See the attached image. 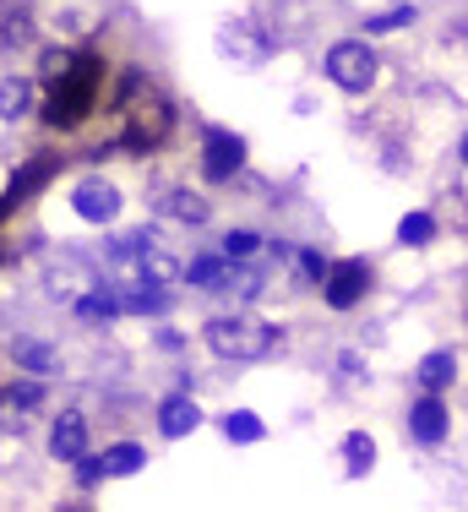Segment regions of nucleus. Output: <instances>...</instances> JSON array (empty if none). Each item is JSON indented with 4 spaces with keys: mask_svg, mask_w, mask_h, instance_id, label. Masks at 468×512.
I'll return each instance as SVG.
<instances>
[{
    "mask_svg": "<svg viewBox=\"0 0 468 512\" xmlns=\"http://www.w3.org/2000/svg\"><path fill=\"white\" fill-rule=\"evenodd\" d=\"M294 267H300V284H322L332 262H327V256L316 251V246H300V251H294Z\"/></svg>",
    "mask_w": 468,
    "mask_h": 512,
    "instance_id": "27",
    "label": "nucleus"
},
{
    "mask_svg": "<svg viewBox=\"0 0 468 512\" xmlns=\"http://www.w3.org/2000/svg\"><path fill=\"white\" fill-rule=\"evenodd\" d=\"M0 404H6V414H28L44 404V387L39 382H11L6 393H0Z\"/></svg>",
    "mask_w": 468,
    "mask_h": 512,
    "instance_id": "23",
    "label": "nucleus"
},
{
    "mask_svg": "<svg viewBox=\"0 0 468 512\" xmlns=\"http://www.w3.org/2000/svg\"><path fill=\"white\" fill-rule=\"evenodd\" d=\"M371 469H376V442L365 431H349L343 436V474L360 480V474H371Z\"/></svg>",
    "mask_w": 468,
    "mask_h": 512,
    "instance_id": "19",
    "label": "nucleus"
},
{
    "mask_svg": "<svg viewBox=\"0 0 468 512\" xmlns=\"http://www.w3.org/2000/svg\"><path fill=\"white\" fill-rule=\"evenodd\" d=\"M147 463V447L137 442H115L104 447V453H82L77 458V480L82 485H98V480H126V474H137Z\"/></svg>",
    "mask_w": 468,
    "mask_h": 512,
    "instance_id": "6",
    "label": "nucleus"
},
{
    "mask_svg": "<svg viewBox=\"0 0 468 512\" xmlns=\"http://www.w3.org/2000/svg\"><path fill=\"white\" fill-rule=\"evenodd\" d=\"M196 425H202V409H196V398H191V393H169L164 404H158V431H164L169 442L191 436Z\"/></svg>",
    "mask_w": 468,
    "mask_h": 512,
    "instance_id": "12",
    "label": "nucleus"
},
{
    "mask_svg": "<svg viewBox=\"0 0 468 512\" xmlns=\"http://www.w3.org/2000/svg\"><path fill=\"white\" fill-rule=\"evenodd\" d=\"M365 289H371V262H360V256L332 262L327 278H322V300H327L332 311H354L365 300Z\"/></svg>",
    "mask_w": 468,
    "mask_h": 512,
    "instance_id": "7",
    "label": "nucleus"
},
{
    "mask_svg": "<svg viewBox=\"0 0 468 512\" xmlns=\"http://www.w3.org/2000/svg\"><path fill=\"white\" fill-rule=\"evenodd\" d=\"M224 436L234 447H251V442H262V436H267V425L256 420L251 409H234V414H224Z\"/></svg>",
    "mask_w": 468,
    "mask_h": 512,
    "instance_id": "21",
    "label": "nucleus"
},
{
    "mask_svg": "<svg viewBox=\"0 0 468 512\" xmlns=\"http://www.w3.org/2000/svg\"><path fill=\"white\" fill-rule=\"evenodd\" d=\"M169 137H175V104H169V93L158 88V82H147V71L126 66V77H120V88H115V109H109L104 153L147 158V153L164 148Z\"/></svg>",
    "mask_w": 468,
    "mask_h": 512,
    "instance_id": "1",
    "label": "nucleus"
},
{
    "mask_svg": "<svg viewBox=\"0 0 468 512\" xmlns=\"http://www.w3.org/2000/svg\"><path fill=\"white\" fill-rule=\"evenodd\" d=\"M458 164L468 169V131H463V142H458Z\"/></svg>",
    "mask_w": 468,
    "mask_h": 512,
    "instance_id": "31",
    "label": "nucleus"
},
{
    "mask_svg": "<svg viewBox=\"0 0 468 512\" xmlns=\"http://www.w3.org/2000/svg\"><path fill=\"white\" fill-rule=\"evenodd\" d=\"M447 431H452V414L447 404H441V393H425V398H414L409 404V436L420 447H441L447 442Z\"/></svg>",
    "mask_w": 468,
    "mask_h": 512,
    "instance_id": "9",
    "label": "nucleus"
},
{
    "mask_svg": "<svg viewBox=\"0 0 468 512\" xmlns=\"http://www.w3.org/2000/svg\"><path fill=\"white\" fill-rule=\"evenodd\" d=\"M33 104H39V82L33 77H6L0 82V120H28L33 115Z\"/></svg>",
    "mask_w": 468,
    "mask_h": 512,
    "instance_id": "14",
    "label": "nucleus"
},
{
    "mask_svg": "<svg viewBox=\"0 0 468 512\" xmlns=\"http://www.w3.org/2000/svg\"><path fill=\"white\" fill-rule=\"evenodd\" d=\"M414 382H420L425 393H447V387L458 382V355H452V349H430V355L414 365Z\"/></svg>",
    "mask_w": 468,
    "mask_h": 512,
    "instance_id": "15",
    "label": "nucleus"
},
{
    "mask_svg": "<svg viewBox=\"0 0 468 512\" xmlns=\"http://www.w3.org/2000/svg\"><path fill=\"white\" fill-rule=\"evenodd\" d=\"M49 453H55L60 463H77L82 453H88V414L66 409L55 425H49Z\"/></svg>",
    "mask_w": 468,
    "mask_h": 512,
    "instance_id": "10",
    "label": "nucleus"
},
{
    "mask_svg": "<svg viewBox=\"0 0 468 512\" xmlns=\"http://www.w3.org/2000/svg\"><path fill=\"white\" fill-rule=\"evenodd\" d=\"M147 246H153V229H131V235H115V240H109V262H115V267H137Z\"/></svg>",
    "mask_w": 468,
    "mask_h": 512,
    "instance_id": "20",
    "label": "nucleus"
},
{
    "mask_svg": "<svg viewBox=\"0 0 468 512\" xmlns=\"http://www.w3.org/2000/svg\"><path fill=\"white\" fill-rule=\"evenodd\" d=\"M55 175H60V158H55V153H33L28 164H22L17 175H11V186H6V191H11V197H17V202H28L33 191H44V186H49V180H55Z\"/></svg>",
    "mask_w": 468,
    "mask_h": 512,
    "instance_id": "13",
    "label": "nucleus"
},
{
    "mask_svg": "<svg viewBox=\"0 0 468 512\" xmlns=\"http://www.w3.org/2000/svg\"><path fill=\"white\" fill-rule=\"evenodd\" d=\"M17 365H28V371L39 376V371H49V365H55V349L39 344V338H17Z\"/></svg>",
    "mask_w": 468,
    "mask_h": 512,
    "instance_id": "26",
    "label": "nucleus"
},
{
    "mask_svg": "<svg viewBox=\"0 0 468 512\" xmlns=\"http://www.w3.org/2000/svg\"><path fill=\"white\" fill-rule=\"evenodd\" d=\"M224 273H229V256H196V262H186V278L202 284V289H218Z\"/></svg>",
    "mask_w": 468,
    "mask_h": 512,
    "instance_id": "22",
    "label": "nucleus"
},
{
    "mask_svg": "<svg viewBox=\"0 0 468 512\" xmlns=\"http://www.w3.org/2000/svg\"><path fill=\"white\" fill-rule=\"evenodd\" d=\"M256 251H262V235H256V229H229V235H224V256H229V262H251Z\"/></svg>",
    "mask_w": 468,
    "mask_h": 512,
    "instance_id": "25",
    "label": "nucleus"
},
{
    "mask_svg": "<svg viewBox=\"0 0 468 512\" xmlns=\"http://www.w3.org/2000/svg\"><path fill=\"white\" fill-rule=\"evenodd\" d=\"M158 213L175 218V224H207V218H213V202L191 186H169L164 197H158Z\"/></svg>",
    "mask_w": 468,
    "mask_h": 512,
    "instance_id": "11",
    "label": "nucleus"
},
{
    "mask_svg": "<svg viewBox=\"0 0 468 512\" xmlns=\"http://www.w3.org/2000/svg\"><path fill=\"white\" fill-rule=\"evenodd\" d=\"M398 240H403V246H430V240H436V218H430V213H409L398 224Z\"/></svg>",
    "mask_w": 468,
    "mask_h": 512,
    "instance_id": "24",
    "label": "nucleus"
},
{
    "mask_svg": "<svg viewBox=\"0 0 468 512\" xmlns=\"http://www.w3.org/2000/svg\"><path fill=\"white\" fill-rule=\"evenodd\" d=\"M71 306H77L82 322H115V316H120V295H115V289H104V284H88V295H77Z\"/></svg>",
    "mask_w": 468,
    "mask_h": 512,
    "instance_id": "17",
    "label": "nucleus"
},
{
    "mask_svg": "<svg viewBox=\"0 0 468 512\" xmlns=\"http://www.w3.org/2000/svg\"><path fill=\"white\" fill-rule=\"evenodd\" d=\"M71 207H77L82 224H115L120 218V186H109L104 175H88L71 191Z\"/></svg>",
    "mask_w": 468,
    "mask_h": 512,
    "instance_id": "8",
    "label": "nucleus"
},
{
    "mask_svg": "<svg viewBox=\"0 0 468 512\" xmlns=\"http://www.w3.org/2000/svg\"><path fill=\"white\" fill-rule=\"evenodd\" d=\"M207 349H213L218 360H267L278 349V327L262 322V316L251 311H234V316H213V322L202 327Z\"/></svg>",
    "mask_w": 468,
    "mask_h": 512,
    "instance_id": "3",
    "label": "nucleus"
},
{
    "mask_svg": "<svg viewBox=\"0 0 468 512\" xmlns=\"http://www.w3.org/2000/svg\"><path fill=\"white\" fill-rule=\"evenodd\" d=\"M322 71H327L332 88H343V93H371L381 60H376V50L365 39H343V44H332V50H327Z\"/></svg>",
    "mask_w": 468,
    "mask_h": 512,
    "instance_id": "4",
    "label": "nucleus"
},
{
    "mask_svg": "<svg viewBox=\"0 0 468 512\" xmlns=\"http://www.w3.org/2000/svg\"><path fill=\"white\" fill-rule=\"evenodd\" d=\"M109 77H115V71H109L104 55H98V50H77V55L66 60V71H60V77L44 82V104H39L44 126L60 131V137L82 131L98 115V104H104Z\"/></svg>",
    "mask_w": 468,
    "mask_h": 512,
    "instance_id": "2",
    "label": "nucleus"
},
{
    "mask_svg": "<svg viewBox=\"0 0 468 512\" xmlns=\"http://www.w3.org/2000/svg\"><path fill=\"white\" fill-rule=\"evenodd\" d=\"M245 169V137H234L224 126H207L202 131V180H213V186H224Z\"/></svg>",
    "mask_w": 468,
    "mask_h": 512,
    "instance_id": "5",
    "label": "nucleus"
},
{
    "mask_svg": "<svg viewBox=\"0 0 468 512\" xmlns=\"http://www.w3.org/2000/svg\"><path fill=\"white\" fill-rule=\"evenodd\" d=\"M414 22V6H392V11H381V17L365 22V33H398V28H409Z\"/></svg>",
    "mask_w": 468,
    "mask_h": 512,
    "instance_id": "30",
    "label": "nucleus"
},
{
    "mask_svg": "<svg viewBox=\"0 0 468 512\" xmlns=\"http://www.w3.org/2000/svg\"><path fill=\"white\" fill-rule=\"evenodd\" d=\"M0 44H6V50H22V44H33V17H6L0 22Z\"/></svg>",
    "mask_w": 468,
    "mask_h": 512,
    "instance_id": "29",
    "label": "nucleus"
},
{
    "mask_svg": "<svg viewBox=\"0 0 468 512\" xmlns=\"http://www.w3.org/2000/svg\"><path fill=\"white\" fill-rule=\"evenodd\" d=\"M137 278H142V284H158V289H169L175 278H186V267H180L175 256H169V251L153 240V246L142 251V262H137Z\"/></svg>",
    "mask_w": 468,
    "mask_h": 512,
    "instance_id": "16",
    "label": "nucleus"
},
{
    "mask_svg": "<svg viewBox=\"0 0 468 512\" xmlns=\"http://www.w3.org/2000/svg\"><path fill=\"white\" fill-rule=\"evenodd\" d=\"M82 289H88V278H82L77 267H55V273H49V295L55 300H77Z\"/></svg>",
    "mask_w": 468,
    "mask_h": 512,
    "instance_id": "28",
    "label": "nucleus"
},
{
    "mask_svg": "<svg viewBox=\"0 0 468 512\" xmlns=\"http://www.w3.org/2000/svg\"><path fill=\"white\" fill-rule=\"evenodd\" d=\"M218 289H224V295H234V300H240V306H251V300L256 295H267V273H262V267H234V273H224V284H218Z\"/></svg>",
    "mask_w": 468,
    "mask_h": 512,
    "instance_id": "18",
    "label": "nucleus"
}]
</instances>
